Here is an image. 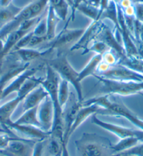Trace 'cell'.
<instances>
[{"instance_id": "obj_40", "label": "cell", "mask_w": 143, "mask_h": 156, "mask_svg": "<svg viewBox=\"0 0 143 156\" xmlns=\"http://www.w3.org/2000/svg\"><path fill=\"white\" fill-rule=\"evenodd\" d=\"M13 138V137L9 136L6 134H0V149H5L7 147L9 141Z\"/></svg>"}, {"instance_id": "obj_29", "label": "cell", "mask_w": 143, "mask_h": 156, "mask_svg": "<svg viewBox=\"0 0 143 156\" xmlns=\"http://www.w3.org/2000/svg\"><path fill=\"white\" fill-rule=\"evenodd\" d=\"M78 11L85 16L89 18L92 20H99V9L94 7L88 2H82L77 6L76 11Z\"/></svg>"}, {"instance_id": "obj_44", "label": "cell", "mask_w": 143, "mask_h": 156, "mask_svg": "<svg viewBox=\"0 0 143 156\" xmlns=\"http://www.w3.org/2000/svg\"><path fill=\"white\" fill-rule=\"evenodd\" d=\"M86 2L89 4H91V5L94 6V7L99 9V7H100L101 0H86Z\"/></svg>"}, {"instance_id": "obj_39", "label": "cell", "mask_w": 143, "mask_h": 156, "mask_svg": "<svg viewBox=\"0 0 143 156\" xmlns=\"http://www.w3.org/2000/svg\"><path fill=\"white\" fill-rule=\"evenodd\" d=\"M44 141H37L34 144L32 156H42L44 150Z\"/></svg>"}, {"instance_id": "obj_24", "label": "cell", "mask_w": 143, "mask_h": 156, "mask_svg": "<svg viewBox=\"0 0 143 156\" xmlns=\"http://www.w3.org/2000/svg\"><path fill=\"white\" fill-rule=\"evenodd\" d=\"M103 55L96 54L90 59L86 66L79 72V80L81 82L88 76L95 75L98 66L102 61Z\"/></svg>"}, {"instance_id": "obj_51", "label": "cell", "mask_w": 143, "mask_h": 156, "mask_svg": "<svg viewBox=\"0 0 143 156\" xmlns=\"http://www.w3.org/2000/svg\"><path fill=\"white\" fill-rule=\"evenodd\" d=\"M141 86H142V93H143V82H141Z\"/></svg>"}, {"instance_id": "obj_42", "label": "cell", "mask_w": 143, "mask_h": 156, "mask_svg": "<svg viewBox=\"0 0 143 156\" xmlns=\"http://www.w3.org/2000/svg\"><path fill=\"white\" fill-rule=\"evenodd\" d=\"M135 44L137 47L138 54L139 58L143 60V42L141 41H135Z\"/></svg>"}, {"instance_id": "obj_17", "label": "cell", "mask_w": 143, "mask_h": 156, "mask_svg": "<svg viewBox=\"0 0 143 156\" xmlns=\"http://www.w3.org/2000/svg\"><path fill=\"white\" fill-rule=\"evenodd\" d=\"M48 96V92L46 89L41 85L38 86L24 98L23 105V111L39 106Z\"/></svg>"}, {"instance_id": "obj_16", "label": "cell", "mask_w": 143, "mask_h": 156, "mask_svg": "<svg viewBox=\"0 0 143 156\" xmlns=\"http://www.w3.org/2000/svg\"><path fill=\"white\" fill-rule=\"evenodd\" d=\"M83 106V102L79 101L78 98L74 101L70 108H68L66 111V113H64V125H65V132H64V138L63 141L68 143L69 138L70 135V129L72 126L75 120L76 116L79 112L81 108Z\"/></svg>"}, {"instance_id": "obj_32", "label": "cell", "mask_w": 143, "mask_h": 156, "mask_svg": "<svg viewBox=\"0 0 143 156\" xmlns=\"http://www.w3.org/2000/svg\"><path fill=\"white\" fill-rule=\"evenodd\" d=\"M48 150L49 156H61L63 152V141L54 137H49Z\"/></svg>"}, {"instance_id": "obj_22", "label": "cell", "mask_w": 143, "mask_h": 156, "mask_svg": "<svg viewBox=\"0 0 143 156\" xmlns=\"http://www.w3.org/2000/svg\"><path fill=\"white\" fill-rule=\"evenodd\" d=\"M38 108L39 106L24 111L18 120L13 122L18 125H31L41 129V124L38 119Z\"/></svg>"}, {"instance_id": "obj_21", "label": "cell", "mask_w": 143, "mask_h": 156, "mask_svg": "<svg viewBox=\"0 0 143 156\" xmlns=\"http://www.w3.org/2000/svg\"><path fill=\"white\" fill-rule=\"evenodd\" d=\"M47 37L48 42L51 41L57 35L56 28L58 23L61 21L60 18L58 16L51 6L48 5L47 15Z\"/></svg>"}, {"instance_id": "obj_13", "label": "cell", "mask_w": 143, "mask_h": 156, "mask_svg": "<svg viewBox=\"0 0 143 156\" xmlns=\"http://www.w3.org/2000/svg\"><path fill=\"white\" fill-rule=\"evenodd\" d=\"M91 117V121L94 125L98 126L100 127H102L104 129L115 134L117 136L120 138V139L126 138V137L136 136L137 129H131V128L124 127H122V126L114 125V124L112 123L106 122H104L97 118L96 115H93Z\"/></svg>"}, {"instance_id": "obj_4", "label": "cell", "mask_w": 143, "mask_h": 156, "mask_svg": "<svg viewBox=\"0 0 143 156\" xmlns=\"http://www.w3.org/2000/svg\"><path fill=\"white\" fill-rule=\"evenodd\" d=\"M48 5V0H34L22 8L11 21L0 29V39L5 40L9 34L17 30L23 22L41 16Z\"/></svg>"}, {"instance_id": "obj_7", "label": "cell", "mask_w": 143, "mask_h": 156, "mask_svg": "<svg viewBox=\"0 0 143 156\" xmlns=\"http://www.w3.org/2000/svg\"><path fill=\"white\" fill-rule=\"evenodd\" d=\"M69 18L64 28L55 37L54 40L49 41L43 49H49L53 51L54 49H59L65 47L66 46L75 44L79 40L85 30V28H68V24L71 20Z\"/></svg>"}, {"instance_id": "obj_43", "label": "cell", "mask_w": 143, "mask_h": 156, "mask_svg": "<svg viewBox=\"0 0 143 156\" xmlns=\"http://www.w3.org/2000/svg\"><path fill=\"white\" fill-rule=\"evenodd\" d=\"M68 144L65 141H63V152H62L61 156H70V153L68 152Z\"/></svg>"}, {"instance_id": "obj_1", "label": "cell", "mask_w": 143, "mask_h": 156, "mask_svg": "<svg viewBox=\"0 0 143 156\" xmlns=\"http://www.w3.org/2000/svg\"><path fill=\"white\" fill-rule=\"evenodd\" d=\"M46 75L45 79H41L40 85L42 86L48 92V96L52 101L54 108V119L50 136L54 137L63 141L65 125H64V113L58 101V85L61 77L53 68L46 63Z\"/></svg>"}, {"instance_id": "obj_41", "label": "cell", "mask_w": 143, "mask_h": 156, "mask_svg": "<svg viewBox=\"0 0 143 156\" xmlns=\"http://www.w3.org/2000/svg\"><path fill=\"white\" fill-rule=\"evenodd\" d=\"M86 0H74V4L73 6L72 7V14H71V19L72 20H74L75 18V13H76V9H77V6L82 2H86Z\"/></svg>"}, {"instance_id": "obj_26", "label": "cell", "mask_w": 143, "mask_h": 156, "mask_svg": "<svg viewBox=\"0 0 143 156\" xmlns=\"http://www.w3.org/2000/svg\"><path fill=\"white\" fill-rule=\"evenodd\" d=\"M118 64L143 75V60L138 56H124L119 59Z\"/></svg>"}, {"instance_id": "obj_27", "label": "cell", "mask_w": 143, "mask_h": 156, "mask_svg": "<svg viewBox=\"0 0 143 156\" xmlns=\"http://www.w3.org/2000/svg\"><path fill=\"white\" fill-rule=\"evenodd\" d=\"M48 5L51 6L61 20H65L70 5L67 0H48Z\"/></svg>"}, {"instance_id": "obj_15", "label": "cell", "mask_w": 143, "mask_h": 156, "mask_svg": "<svg viewBox=\"0 0 143 156\" xmlns=\"http://www.w3.org/2000/svg\"><path fill=\"white\" fill-rule=\"evenodd\" d=\"M40 66L37 68H28L27 70H25L24 72H23L21 74L18 75L15 77L12 82H11L9 85L6 86L3 89V93H2V98H6V96L10 95L13 92L18 93L21 88L23 84L26 82L27 80L30 78L32 76H34L37 71L40 70Z\"/></svg>"}, {"instance_id": "obj_6", "label": "cell", "mask_w": 143, "mask_h": 156, "mask_svg": "<svg viewBox=\"0 0 143 156\" xmlns=\"http://www.w3.org/2000/svg\"><path fill=\"white\" fill-rule=\"evenodd\" d=\"M101 84V89L105 94L128 96L142 94L141 82H123L106 79L98 75H93Z\"/></svg>"}, {"instance_id": "obj_38", "label": "cell", "mask_w": 143, "mask_h": 156, "mask_svg": "<svg viewBox=\"0 0 143 156\" xmlns=\"http://www.w3.org/2000/svg\"><path fill=\"white\" fill-rule=\"evenodd\" d=\"M48 40L47 37H38L33 35L27 48H34L37 46L42 44L45 43Z\"/></svg>"}, {"instance_id": "obj_12", "label": "cell", "mask_w": 143, "mask_h": 156, "mask_svg": "<svg viewBox=\"0 0 143 156\" xmlns=\"http://www.w3.org/2000/svg\"><path fill=\"white\" fill-rule=\"evenodd\" d=\"M35 143L30 139L13 137L5 149L12 156H32Z\"/></svg>"}, {"instance_id": "obj_19", "label": "cell", "mask_w": 143, "mask_h": 156, "mask_svg": "<svg viewBox=\"0 0 143 156\" xmlns=\"http://www.w3.org/2000/svg\"><path fill=\"white\" fill-rule=\"evenodd\" d=\"M51 51L49 49L40 51V50L36 49L34 48H23V49L16 50L13 52L18 55L23 63H30L31 61L40 58Z\"/></svg>"}, {"instance_id": "obj_25", "label": "cell", "mask_w": 143, "mask_h": 156, "mask_svg": "<svg viewBox=\"0 0 143 156\" xmlns=\"http://www.w3.org/2000/svg\"><path fill=\"white\" fill-rule=\"evenodd\" d=\"M108 19L114 25V30L119 32V24L118 19V10H117V4L113 0H110L107 7L104 10L100 16V20ZM120 33V32H119Z\"/></svg>"}, {"instance_id": "obj_36", "label": "cell", "mask_w": 143, "mask_h": 156, "mask_svg": "<svg viewBox=\"0 0 143 156\" xmlns=\"http://www.w3.org/2000/svg\"><path fill=\"white\" fill-rule=\"evenodd\" d=\"M119 57L117 55L113 52L112 50H108L105 54H103L102 61L107 64L110 67L114 65H117L119 63Z\"/></svg>"}, {"instance_id": "obj_10", "label": "cell", "mask_w": 143, "mask_h": 156, "mask_svg": "<svg viewBox=\"0 0 143 156\" xmlns=\"http://www.w3.org/2000/svg\"><path fill=\"white\" fill-rule=\"evenodd\" d=\"M4 129L5 131H9L10 129L14 130L19 134L23 135L27 139L44 141L46 139L50 137V133L44 132L41 128L31 125H18L12 120L6 124Z\"/></svg>"}, {"instance_id": "obj_18", "label": "cell", "mask_w": 143, "mask_h": 156, "mask_svg": "<svg viewBox=\"0 0 143 156\" xmlns=\"http://www.w3.org/2000/svg\"><path fill=\"white\" fill-rule=\"evenodd\" d=\"M23 100V98L17 95L13 99L9 101L0 106V124L2 125V127H4L6 124L11 120V115L14 113L18 105Z\"/></svg>"}, {"instance_id": "obj_30", "label": "cell", "mask_w": 143, "mask_h": 156, "mask_svg": "<svg viewBox=\"0 0 143 156\" xmlns=\"http://www.w3.org/2000/svg\"><path fill=\"white\" fill-rule=\"evenodd\" d=\"M70 83L65 80H60L58 85V101L62 108H64L65 105L68 104L70 98Z\"/></svg>"}, {"instance_id": "obj_28", "label": "cell", "mask_w": 143, "mask_h": 156, "mask_svg": "<svg viewBox=\"0 0 143 156\" xmlns=\"http://www.w3.org/2000/svg\"><path fill=\"white\" fill-rule=\"evenodd\" d=\"M139 143L138 139L135 137H126V138L120 139V141L116 144H113L112 149L114 154H117V153L127 151Z\"/></svg>"}, {"instance_id": "obj_2", "label": "cell", "mask_w": 143, "mask_h": 156, "mask_svg": "<svg viewBox=\"0 0 143 156\" xmlns=\"http://www.w3.org/2000/svg\"><path fill=\"white\" fill-rule=\"evenodd\" d=\"M77 156H114L112 142L96 133L85 132L75 141Z\"/></svg>"}, {"instance_id": "obj_5", "label": "cell", "mask_w": 143, "mask_h": 156, "mask_svg": "<svg viewBox=\"0 0 143 156\" xmlns=\"http://www.w3.org/2000/svg\"><path fill=\"white\" fill-rule=\"evenodd\" d=\"M53 69L59 75L61 79L65 80L75 88L77 98L79 101H84L82 87L79 80V72H77L69 62L67 54L59 53L56 58L47 62Z\"/></svg>"}, {"instance_id": "obj_46", "label": "cell", "mask_w": 143, "mask_h": 156, "mask_svg": "<svg viewBox=\"0 0 143 156\" xmlns=\"http://www.w3.org/2000/svg\"><path fill=\"white\" fill-rule=\"evenodd\" d=\"M139 40L141 41V42H143V22L141 23V26H140ZM139 40H138V41H139Z\"/></svg>"}, {"instance_id": "obj_47", "label": "cell", "mask_w": 143, "mask_h": 156, "mask_svg": "<svg viewBox=\"0 0 143 156\" xmlns=\"http://www.w3.org/2000/svg\"><path fill=\"white\" fill-rule=\"evenodd\" d=\"M0 155L4 156H12L8 152L7 150H6V149H0Z\"/></svg>"}, {"instance_id": "obj_31", "label": "cell", "mask_w": 143, "mask_h": 156, "mask_svg": "<svg viewBox=\"0 0 143 156\" xmlns=\"http://www.w3.org/2000/svg\"><path fill=\"white\" fill-rule=\"evenodd\" d=\"M41 80V78H36L34 76L29 78L28 80H26V82H25L23 85L20 88L19 91L17 93V95L25 98L31 91L40 85Z\"/></svg>"}, {"instance_id": "obj_34", "label": "cell", "mask_w": 143, "mask_h": 156, "mask_svg": "<svg viewBox=\"0 0 143 156\" xmlns=\"http://www.w3.org/2000/svg\"><path fill=\"white\" fill-rule=\"evenodd\" d=\"M108 50H110V48L106 45L105 43H104L102 41L96 40L89 46L88 53L93 51L96 53V54H101L103 55L105 54Z\"/></svg>"}, {"instance_id": "obj_14", "label": "cell", "mask_w": 143, "mask_h": 156, "mask_svg": "<svg viewBox=\"0 0 143 156\" xmlns=\"http://www.w3.org/2000/svg\"><path fill=\"white\" fill-rule=\"evenodd\" d=\"M97 114L102 115H107V110L96 104L83 105L79 112H78L77 116H76L75 120L72 126L70 133V136L89 117Z\"/></svg>"}, {"instance_id": "obj_33", "label": "cell", "mask_w": 143, "mask_h": 156, "mask_svg": "<svg viewBox=\"0 0 143 156\" xmlns=\"http://www.w3.org/2000/svg\"><path fill=\"white\" fill-rule=\"evenodd\" d=\"M34 35L38 37H47V17L41 16L33 29Z\"/></svg>"}, {"instance_id": "obj_23", "label": "cell", "mask_w": 143, "mask_h": 156, "mask_svg": "<svg viewBox=\"0 0 143 156\" xmlns=\"http://www.w3.org/2000/svg\"><path fill=\"white\" fill-rule=\"evenodd\" d=\"M22 8L18 7L13 3L7 6L0 5V29L15 18Z\"/></svg>"}, {"instance_id": "obj_50", "label": "cell", "mask_w": 143, "mask_h": 156, "mask_svg": "<svg viewBox=\"0 0 143 156\" xmlns=\"http://www.w3.org/2000/svg\"><path fill=\"white\" fill-rule=\"evenodd\" d=\"M2 93H3V89L0 87V100L2 99Z\"/></svg>"}, {"instance_id": "obj_37", "label": "cell", "mask_w": 143, "mask_h": 156, "mask_svg": "<svg viewBox=\"0 0 143 156\" xmlns=\"http://www.w3.org/2000/svg\"><path fill=\"white\" fill-rule=\"evenodd\" d=\"M135 19L140 23L143 22V2H138L133 4Z\"/></svg>"}, {"instance_id": "obj_11", "label": "cell", "mask_w": 143, "mask_h": 156, "mask_svg": "<svg viewBox=\"0 0 143 156\" xmlns=\"http://www.w3.org/2000/svg\"><path fill=\"white\" fill-rule=\"evenodd\" d=\"M38 119L41 124V129L50 133L54 124V108L52 101L48 96L39 105Z\"/></svg>"}, {"instance_id": "obj_48", "label": "cell", "mask_w": 143, "mask_h": 156, "mask_svg": "<svg viewBox=\"0 0 143 156\" xmlns=\"http://www.w3.org/2000/svg\"><path fill=\"white\" fill-rule=\"evenodd\" d=\"M113 1H114L117 4H118L120 1H121V0H113ZM131 1H132L133 3H135V2H143V0H131Z\"/></svg>"}, {"instance_id": "obj_45", "label": "cell", "mask_w": 143, "mask_h": 156, "mask_svg": "<svg viewBox=\"0 0 143 156\" xmlns=\"http://www.w3.org/2000/svg\"><path fill=\"white\" fill-rule=\"evenodd\" d=\"M12 3V0H0V5L2 6H7Z\"/></svg>"}, {"instance_id": "obj_8", "label": "cell", "mask_w": 143, "mask_h": 156, "mask_svg": "<svg viewBox=\"0 0 143 156\" xmlns=\"http://www.w3.org/2000/svg\"><path fill=\"white\" fill-rule=\"evenodd\" d=\"M105 24L103 20H92V22L89 25V26L85 28L83 35L79 40L70 48V51H76V50L82 49V55L88 54V49L89 46L96 41L102 31Z\"/></svg>"}, {"instance_id": "obj_52", "label": "cell", "mask_w": 143, "mask_h": 156, "mask_svg": "<svg viewBox=\"0 0 143 156\" xmlns=\"http://www.w3.org/2000/svg\"><path fill=\"white\" fill-rule=\"evenodd\" d=\"M121 156H129V155H121Z\"/></svg>"}, {"instance_id": "obj_49", "label": "cell", "mask_w": 143, "mask_h": 156, "mask_svg": "<svg viewBox=\"0 0 143 156\" xmlns=\"http://www.w3.org/2000/svg\"><path fill=\"white\" fill-rule=\"evenodd\" d=\"M67 2H68L69 4L70 5V7L72 9V7L73 6V4H74V0H67Z\"/></svg>"}, {"instance_id": "obj_9", "label": "cell", "mask_w": 143, "mask_h": 156, "mask_svg": "<svg viewBox=\"0 0 143 156\" xmlns=\"http://www.w3.org/2000/svg\"><path fill=\"white\" fill-rule=\"evenodd\" d=\"M106 79H110L123 82H143V75L135 72L121 64L111 66L106 72L96 75Z\"/></svg>"}, {"instance_id": "obj_35", "label": "cell", "mask_w": 143, "mask_h": 156, "mask_svg": "<svg viewBox=\"0 0 143 156\" xmlns=\"http://www.w3.org/2000/svg\"><path fill=\"white\" fill-rule=\"evenodd\" d=\"M121 155H129V156H143V143L138 144L137 145L133 146L127 151L124 152L117 153L114 156H121Z\"/></svg>"}, {"instance_id": "obj_53", "label": "cell", "mask_w": 143, "mask_h": 156, "mask_svg": "<svg viewBox=\"0 0 143 156\" xmlns=\"http://www.w3.org/2000/svg\"><path fill=\"white\" fill-rule=\"evenodd\" d=\"M0 156H4V155H0Z\"/></svg>"}, {"instance_id": "obj_20", "label": "cell", "mask_w": 143, "mask_h": 156, "mask_svg": "<svg viewBox=\"0 0 143 156\" xmlns=\"http://www.w3.org/2000/svg\"><path fill=\"white\" fill-rule=\"evenodd\" d=\"M29 66L30 63H20V62L11 66L8 70L0 77V87L4 89L7 82L21 74L23 72H24L29 68Z\"/></svg>"}, {"instance_id": "obj_3", "label": "cell", "mask_w": 143, "mask_h": 156, "mask_svg": "<svg viewBox=\"0 0 143 156\" xmlns=\"http://www.w3.org/2000/svg\"><path fill=\"white\" fill-rule=\"evenodd\" d=\"M92 104L98 105L107 110V115L122 117L127 119L138 129L143 130V120L138 118L123 102L117 100L114 95L103 94V95L83 101V105Z\"/></svg>"}]
</instances>
